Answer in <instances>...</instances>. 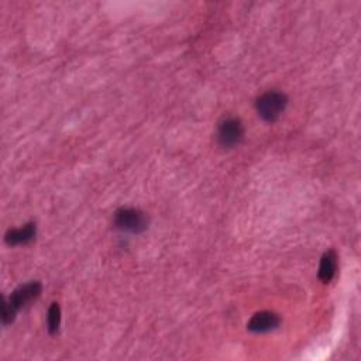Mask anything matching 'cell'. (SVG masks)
I'll use <instances>...</instances> for the list:
<instances>
[{"label": "cell", "mask_w": 361, "mask_h": 361, "mask_svg": "<svg viewBox=\"0 0 361 361\" xmlns=\"http://www.w3.org/2000/svg\"><path fill=\"white\" fill-rule=\"evenodd\" d=\"M41 290H42V285L38 281H31L16 288L11 292V295L3 300V306H1L3 324L7 326L13 323L17 312L21 307L27 306L34 299H37L41 295Z\"/></svg>", "instance_id": "6da1fadb"}, {"label": "cell", "mask_w": 361, "mask_h": 361, "mask_svg": "<svg viewBox=\"0 0 361 361\" xmlns=\"http://www.w3.org/2000/svg\"><path fill=\"white\" fill-rule=\"evenodd\" d=\"M288 104V97L278 90H268L257 97L255 109L258 116L268 123L276 121Z\"/></svg>", "instance_id": "7a4b0ae2"}, {"label": "cell", "mask_w": 361, "mask_h": 361, "mask_svg": "<svg viewBox=\"0 0 361 361\" xmlns=\"http://www.w3.org/2000/svg\"><path fill=\"white\" fill-rule=\"evenodd\" d=\"M114 227L124 233L140 234L148 227V217L144 212L134 207H121L114 213Z\"/></svg>", "instance_id": "3957f363"}, {"label": "cell", "mask_w": 361, "mask_h": 361, "mask_svg": "<svg viewBox=\"0 0 361 361\" xmlns=\"http://www.w3.org/2000/svg\"><path fill=\"white\" fill-rule=\"evenodd\" d=\"M244 137V127L240 118L227 117L217 128V141L224 148H233L241 142Z\"/></svg>", "instance_id": "277c9868"}, {"label": "cell", "mask_w": 361, "mask_h": 361, "mask_svg": "<svg viewBox=\"0 0 361 361\" xmlns=\"http://www.w3.org/2000/svg\"><path fill=\"white\" fill-rule=\"evenodd\" d=\"M279 324H281V317L276 313L262 310L251 316V319L247 323V330L252 333H268L271 330L278 329Z\"/></svg>", "instance_id": "5b68a950"}, {"label": "cell", "mask_w": 361, "mask_h": 361, "mask_svg": "<svg viewBox=\"0 0 361 361\" xmlns=\"http://www.w3.org/2000/svg\"><path fill=\"white\" fill-rule=\"evenodd\" d=\"M37 233V227L35 223H27L20 228H10L6 235L4 240L8 245H20V244H28L34 240Z\"/></svg>", "instance_id": "8992f818"}, {"label": "cell", "mask_w": 361, "mask_h": 361, "mask_svg": "<svg viewBox=\"0 0 361 361\" xmlns=\"http://www.w3.org/2000/svg\"><path fill=\"white\" fill-rule=\"evenodd\" d=\"M337 271V255L333 250L326 251L322 255L320 265H319V279L324 283H329Z\"/></svg>", "instance_id": "52a82bcc"}, {"label": "cell", "mask_w": 361, "mask_h": 361, "mask_svg": "<svg viewBox=\"0 0 361 361\" xmlns=\"http://www.w3.org/2000/svg\"><path fill=\"white\" fill-rule=\"evenodd\" d=\"M61 326V307L56 302L51 303L48 309V316H47V329L49 334H56Z\"/></svg>", "instance_id": "ba28073f"}]
</instances>
